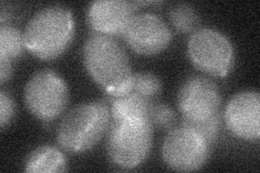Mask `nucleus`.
<instances>
[{"mask_svg": "<svg viewBox=\"0 0 260 173\" xmlns=\"http://www.w3.org/2000/svg\"><path fill=\"white\" fill-rule=\"evenodd\" d=\"M83 61L89 75L109 96L133 91L132 64L124 47L114 37L93 32L85 41Z\"/></svg>", "mask_w": 260, "mask_h": 173, "instance_id": "1", "label": "nucleus"}, {"mask_svg": "<svg viewBox=\"0 0 260 173\" xmlns=\"http://www.w3.org/2000/svg\"><path fill=\"white\" fill-rule=\"evenodd\" d=\"M75 35V21L69 8L53 5L43 8L31 16L24 29L26 50L44 61L61 56Z\"/></svg>", "mask_w": 260, "mask_h": 173, "instance_id": "2", "label": "nucleus"}, {"mask_svg": "<svg viewBox=\"0 0 260 173\" xmlns=\"http://www.w3.org/2000/svg\"><path fill=\"white\" fill-rule=\"evenodd\" d=\"M111 112L102 102L81 103L65 115L56 129V141L70 153L91 150L108 132Z\"/></svg>", "mask_w": 260, "mask_h": 173, "instance_id": "3", "label": "nucleus"}, {"mask_svg": "<svg viewBox=\"0 0 260 173\" xmlns=\"http://www.w3.org/2000/svg\"><path fill=\"white\" fill-rule=\"evenodd\" d=\"M150 120L112 121L107 140L110 161L121 169H135L149 157L153 144Z\"/></svg>", "mask_w": 260, "mask_h": 173, "instance_id": "4", "label": "nucleus"}, {"mask_svg": "<svg viewBox=\"0 0 260 173\" xmlns=\"http://www.w3.org/2000/svg\"><path fill=\"white\" fill-rule=\"evenodd\" d=\"M188 55L198 70L215 77H225L234 64V49L224 34L214 28H198L188 40Z\"/></svg>", "mask_w": 260, "mask_h": 173, "instance_id": "5", "label": "nucleus"}, {"mask_svg": "<svg viewBox=\"0 0 260 173\" xmlns=\"http://www.w3.org/2000/svg\"><path fill=\"white\" fill-rule=\"evenodd\" d=\"M65 80L52 70L36 72L24 88V102L29 113L43 121L58 118L69 103Z\"/></svg>", "mask_w": 260, "mask_h": 173, "instance_id": "6", "label": "nucleus"}, {"mask_svg": "<svg viewBox=\"0 0 260 173\" xmlns=\"http://www.w3.org/2000/svg\"><path fill=\"white\" fill-rule=\"evenodd\" d=\"M209 144L191 127L170 128L161 145V157L166 166L179 172L202 169L209 158Z\"/></svg>", "mask_w": 260, "mask_h": 173, "instance_id": "7", "label": "nucleus"}, {"mask_svg": "<svg viewBox=\"0 0 260 173\" xmlns=\"http://www.w3.org/2000/svg\"><path fill=\"white\" fill-rule=\"evenodd\" d=\"M221 95L218 86L204 76H192L184 80L178 92V107L183 122L207 120L220 113Z\"/></svg>", "mask_w": 260, "mask_h": 173, "instance_id": "8", "label": "nucleus"}, {"mask_svg": "<svg viewBox=\"0 0 260 173\" xmlns=\"http://www.w3.org/2000/svg\"><path fill=\"white\" fill-rule=\"evenodd\" d=\"M121 37L134 52L151 56L167 49L173 34L160 16L154 13H139L135 14Z\"/></svg>", "mask_w": 260, "mask_h": 173, "instance_id": "9", "label": "nucleus"}, {"mask_svg": "<svg viewBox=\"0 0 260 173\" xmlns=\"http://www.w3.org/2000/svg\"><path fill=\"white\" fill-rule=\"evenodd\" d=\"M226 128L237 137L258 142L260 137V95L257 91H242L233 95L223 113Z\"/></svg>", "mask_w": 260, "mask_h": 173, "instance_id": "10", "label": "nucleus"}, {"mask_svg": "<svg viewBox=\"0 0 260 173\" xmlns=\"http://www.w3.org/2000/svg\"><path fill=\"white\" fill-rule=\"evenodd\" d=\"M137 3L126 0H98L88 8L87 22L94 34L123 36L136 14Z\"/></svg>", "mask_w": 260, "mask_h": 173, "instance_id": "11", "label": "nucleus"}, {"mask_svg": "<svg viewBox=\"0 0 260 173\" xmlns=\"http://www.w3.org/2000/svg\"><path fill=\"white\" fill-rule=\"evenodd\" d=\"M154 103V100L134 91L112 97L110 109L112 121H151Z\"/></svg>", "mask_w": 260, "mask_h": 173, "instance_id": "12", "label": "nucleus"}, {"mask_svg": "<svg viewBox=\"0 0 260 173\" xmlns=\"http://www.w3.org/2000/svg\"><path fill=\"white\" fill-rule=\"evenodd\" d=\"M67 170V160L56 147L43 145L32 151L27 157L24 171L27 173H59Z\"/></svg>", "mask_w": 260, "mask_h": 173, "instance_id": "13", "label": "nucleus"}, {"mask_svg": "<svg viewBox=\"0 0 260 173\" xmlns=\"http://www.w3.org/2000/svg\"><path fill=\"white\" fill-rule=\"evenodd\" d=\"M25 49L23 34L19 29L5 24L0 26V55L14 60L20 57Z\"/></svg>", "mask_w": 260, "mask_h": 173, "instance_id": "14", "label": "nucleus"}, {"mask_svg": "<svg viewBox=\"0 0 260 173\" xmlns=\"http://www.w3.org/2000/svg\"><path fill=\"white\" fill-rule=\"evenodd\" d=\"M169 20L174 27L181 32H193L198 29L200 16L188 4H177L169 11Z\"/></svg>", "mask_w": 260, "mask_h": 173, "instance_id": "15", "label": "nucleus"}, {"mask_svg": "<svg viewBox=\"0 0 260 173\" xmlns=\"http://www.w3.org/2000/svg\"><path fill=\"white\" fill-rule=\"evenodd\" d=\"M161 90L160 80L157 76L151 73L134 74L133 91L145 97L154 100Z\"/></svg>", "mask_w": 260, "mask_h": 173, "instance_id": "16", "label": "nucleus"}, {"mask_svg": "<svg viewBox=\"0 0 260 173\" xmlns=\"http://www.w3.org/2000/svg\"><path fill=\"white\" fill-rule=\"evenodd\" d=\"M221 122H222L221 115L219 113L218 115H216V116L211 117L207 120H203L200 122H192V123H184V122L182 123L194 129L198 133H200L203 137H204L210 145L216 141L219 136V133H220Z\"/></svg>", "mask_w": 260, "mask_h": 173, "instance_id": "17", "label": "nucleus"}, {"mask_svg": "<svg viewBox=\"0 0 260 173\" xmlns=\"http://www.w3.org/2000/svg\"><path fill=\"white\" fill-rule=\"evenodd\" d=\"M176 119V114L172 107L167 104L154 103L151 113V122L153 127L170 129L173 128Z\"/></svg>", "mask_w": 260, "mask_h": 173, "instance_id": "18", "label": "nucleus"}, {"mask_svg": "<svg viewBox=\"0 0 260 173\" xmlns=\"http://www.w3.org/2000/svg\"><path fill=\"white\" fill-rule=\"evenodd\" d=\"M15 116V103L5 90L0 91V127L3 130L11 123Z\"/></svg>", "mask_w": 260, "mask_h": 173, "instance_id": "19", "label": "nucleus"}, {"mask_svg": "<svg viewBox=\"0 0 260 173\" xmlns=\"http://www.w3.org/2000/svg\"><path fill=\"white\" fill-rule=\"evenodd\" d=\"M12 71L11 60L4 55H0V82L2 84H5L11 78Z\"/></svg>", "mask_w": 260, "mask_h": 173, "instance_id": "20", "label": "nucleus"}]
</instances>
